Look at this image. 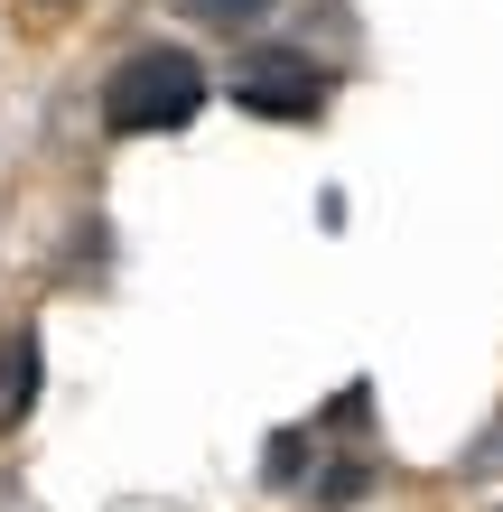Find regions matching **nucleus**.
Wrapping results in <instances>:
<instances>
[{"label": "nucleus", "instance_id": "1", "mask_svg": "<svg viewBox=\"0 0 503 512\" xmlns=\"http://www.w3.org/2000/svg\"><path fill=\"white\" fill-rule=\"evenodd\" d=\"M205 112V66L187 47H131L122 66L103 75V122L122 140H150V131H187Z\"/></svg>", "mask_w": 503, "mask_h": 512}, {"label": "nucleus", "instance_id": "2", "mask_svg": "<svg viewBox=\"0 0 503 512\" xmlns=\"http://www.w3.org/2000/svg\"><path fill=\"white\" fill-rule=\"evenodd\" d=\"M233 103L261 112V122H317L336 103V66L308 56V47H252L233 66Z\"/></svg>", "mask_w": 503, "mask_h": 512}, {"label": "nucleus", "instance_id": "3", "mask_svg": "<svg viewBox=\"0 0 503 512\" xmlns=\"http://www.w3.org/2000/svg\"><path fill=\"white\" fill-rule=\"evenodd\" d=\"M38 401V326H10L0 336V419H28Z\"/></svg>", "mask_w": 503, "mask_h": 512}, {"label": "nucleus", "instance_id": "4", "mask_svg": "<svg viewBox=\"0 0 503 512\" xmlns=\"http://www.w3.org/2000/svg\"><path fill=\"white\" fill-rule=\"evenodd\" d=\"M177 10H187L196 28H215V38H252V28L271 19L280 0H177Z\"/></svg>", "mask_w": 503, "mask_h": 512}, {"label": "nucleus", "instance_id": "5", "mask_svg": "<svg viewBox=\"0 0 503 512\" xmlns=\"http://www.w3.org/2000/svg\"><path fill=\"white\" fill-rule=\"evenodd\" d=\"M308 475V438H271V485H299Z\"/></svg>", "mask_w": 503, "mask_h": 512}, {"label": "nucleus", "instance_id": "6", "mask_svg": "<svg viewBox=\"0 0 503 512\" xmlns=\"http://www.w3.org/2000/svg\"><path fill=\"white\" fill-rule=\"evenodd\" d=\"M47 10H66V0H47Z\"/></svg>", "mask_w": 503, "mask_h": 512}]
</instances>
